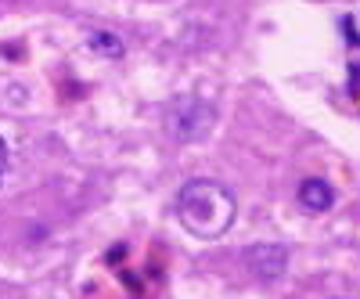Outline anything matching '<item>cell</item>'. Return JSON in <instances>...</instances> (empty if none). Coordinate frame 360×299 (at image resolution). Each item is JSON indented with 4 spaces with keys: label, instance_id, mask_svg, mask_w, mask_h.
Here are the masks:
<instances>
[{
    "label": "cell",
    "instance_id": "cell-1",
    "mask_svg": "<svg viewBox=\"0 0 360 299\" xmlns=\"http://www.w3.org/2000/svg\"><path fill=\"white\" fill-rule=\"evenodd\" d=\"M234 217H238L234 191L213 181V177H195V181H188L176 191V220L195 238H205V242L224 238Z\"/></svg>",
    "mask_w": 360,
    "mask_h": 299
},
{
    "label": "cell",
    "instance_id": "cell-2",
    "mask_svg": "<svg viewBox=\"0 0 360 299\" xmlns=\"http://www.w3.org/2000/svg\"><path fill=\"white\" fill-rule=\"evenodd\" d=\"M213 127H217V108L195 94H180L166 105V134L180 144L205 141Z\"/></svg>",
    "mask_w": 360,
    "mask_h": 299
},
{
    "label": "cell",
    "instance_id": "cell-3",
    "mask_svg": "<svg viewBox=\"0 0 360 299\" xmlns=\"http://www.w3.org/2000/svg\"><path fill=\"white\" fill-rule=\"evenodd\" d=\"M288 256L292 253L281 242H259V246L245 249V267H249V274L259 278V281H278L288 271Z\"/></svg>",
    "mask_w": 360,
    "mask_h": 299
},
{
    "label": "cell",
    "instance_id": "cell-4",
    "mask_svg": "<svg viewBox=\"0 0 360 299\" xmlns=\"http://www.w3.org/2000/svg\"><path fill=\"white\" fill-rule=\"evenodd\" d=\"M299 205L307 209V213H328V209L335 205V191L328 181L321 177H310V181L299 184Z\"/></svg>",
    "mask_w": 360,
    "mask_h": 299
},
{
    "label": "cell",
    "instance_id": "cell-5",
    "mask_svg": "<svg viewBox=\"0 0 360 299\" xmlns=\"http://www.w3.org/2000/svg\"><path fill=\"white\" fill-rule=\"evenodd\" d=\"M86 47L98 51L101 58H123L127 54V44L119 40L115 33H108V29H94V33L86 37Z\"/></svg>",
    "mask_w": 360,
    "mask_h": 299
},
{
    "label": "cell",
    "instance_id": "cell-6",
    "mask_svg": "<svg viewBox=\"0 0 360 299\" xmlns=\"http://www.w3.org/2000/svg\"><path fill=\"white\" fill-rule=\"evenodd\" d=\"M4 170H8V144L0 137V181H4Z\"/></svg>",
    "mask_w": 360,
    "mask_h": 299
}]
</instances>
